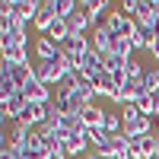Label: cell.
I'll return each mask as SVG.
<instances>
[{
    "label": "cell",
    "mask_w": 159,
    "mask_h": 159,
    "mask_svg": "<svg viewBox=\"0 0 159 159\" xmlns=\"http://www.w3.org/2000/svg\"><path fill=\"white\" fill-rule=\"evenodd\" d=\"M105 25L111 29L115 38H134V32H137V22L130 16H124V13H118V10H111V16L105 19Z\"/></svg>",
    "instance_id": "1"
},
{
    "label": "cell",
    "mask_w": 159,
    "mask_h": 159,
    "mask_svg": "<svg viewBox=\"0 0 159 159\" xmlns=\"http://www.w3.org/2000/svg\"><path fill=\"white\" fill-rule=\"evenodd\" d=\"M86 147H89V127L86 130H73V134H67L64 130V153L67 156H86Z\"/></svg>",
    "instance_id": "2"
},
{
    "label": "cell",
    "mask_w": 159,
    "mask_h": 159,
    "mask_svg": "<svg viewBox=\"0 0 159 159\" xmlns=\"http://www.w3.org/2000/svg\"><path fill=\"white\" fill-rule=\"evenodd\" d=\"M25 99L22 96V89L19 92H13V96H7V99H0V118H3V124H7V118H13V121H19V115H22V108H25Z\"/></svg>",
    "instance_id": "3"
},
{
    "label": "cell",
    "mask_w": 159,
    "mask_h": 159,
    "mask_svg": "<svg viewBox=\"0 0 159 159\" xmlns=\"http://www.w3.org/2000/svg\"><path fill=\"white\" fill-rule=\"evenodd\" d=\"M89 45H92V51H99V54H111V45H115V35H111V29L108 25H96L92 29V35H89Z\"/></svg>",
    "instance_id": "4"
},
{
    "label": "cell",
    "mask_w": 159,
    "mask_h": 159,
    "mask_svg": "<svg viewBox=\"0 0 159 159\" xmlns=\"http://www.w3.org/2000/svg\"><path fill=\"white\" fill-rule=\"evenodd\" d=\"M3 134H7V140H10V147L25 150V147H29V140H32V134H35V127L22 124V121H13V127H10V130H3Z\"/></svg>",
    "instance_id": "5"
},
{
    "label": "cell",
    "mask_w": 159,
    "mask_h": 159,
    "mask_svg": "<svg viewBox=\"0 0 159 159\" xmlns=\"http://www.w3.org/2000/svg\"><path fill=\"white\" fill-rule=\"evenodd\" d=\"M45 118H48V102H25V108L19 115V121L22 124H29V127H42L45 124Z\"/></svg>",
    "instance_id": "6"
},
{
    "label": "cell",
    "mask_w": 159,
    "mask_h": 159,
    "mask_svg": "<svg viewBox=\"0 0 159 159\" xmlns=\"http://www.w3.org/2000/svg\"><path fill=\"white\" fill-rule=\"evenodd\" d=\"M22 96L29 99V102H42V105H45V102H51V89H48L38 76H32L29 83L22 86Z\"/></svg>",
    "instance_id": "7"
},
{
    "label": "cell",
    "mask_w": 159,
    "mask_h": 159,
    "mask_svg": "<svg viewBox=\"0 0 159 159\" xmlns=\"http://www.w3.org/2000/svg\"><path fill=\"white\" fill-rule=\"evenodd\" d=\"M35 57L38 61H57L61 57V45L54 42V38H48V35L35 38Z\"/></svg>",
    "instance_id": "8"
},
{
    "label": "cell",
    "mask_w": 159,
    "mask_h": 159,
    "mask_svg": "<svg viewBox=\"0 0 159 159\" xmlns=\"http://www.w3.org/2000/svg\"><path fill=\"white\" fill-rule=\"evenodd\" d=\"M156 38H159V35H156L153 25H140V22H137V32H134V38H130V45H134V51H140V48L150 51V48L156 45Z\"/></svg>",
    "instance_id": "9"
},
{
    "label": "cell",
    "mask_w": 159,
    "mask_h": 159,
    "mask_svg": "<svg viewBox=\"0 0 159 159\" xmlns=\"http://www.w3.org/2000/svg\"><path fill=\"white\" fill-rule=\"evenodd\" d=\"M38 7H42V0H13V13H16L22 22H35Z\"/></svg>",
    "instance_id": "10"
},
{
    "label": "cell",
    "mask_w": 159,
    "mask_h": 159,
    "mask_svg": "<svg viewBox=\"0 0 159 159\" xmlns=\"http://www.w3.org/2000/svg\"><path fill=\"white\" fill-rule=\"evenodd\" d=\"M80 7L86 10V16H89L92 25H96L99 19H108V16H111V10H108V3H105V0H83Z\"/></svg>",
    "instance_id": "11"
},
{
    "label": "cell",
    "mask_w": 159,
    "mask_h": 159,
    "mask_svg": "<svg viewBox=\"0 0 159 159\" xmlns=\"http://www.w3.org/2000/svg\"><path fill=\"white\" fill-rule=\"evenodd\" d=\"M105 108H99V105H86L83 111H80V118H83V124L89 127V130H96V127H105Z\"/></svg>",
    "instance_id": "12"
},
{
    "label": "cell",
    "mask_w": 159,
    "mask_h": 159,
    "mask_svg": "<svg viewBox=\"0 0 159 159\" xmlns=\"http://www.w3.org/2000/svg\"><path fill=\"white\" fill-rule=\"evenodd\" d=\"M54 19H57V13H54V7H51V0H42L38 16H35V29L38 32H48L51 25H54Z\"/></svg>",
    "instance_id": "13"
},
{
    "label": "cell",
    "mask_w": 159,
    "mask_h": 159,
    "mask_svg": "<svg viewBox=\"0 0 159 159\" xmlns=\"http://www.w3.org/2000/svg\"><path fill=\"white\" fill-rule=\"evenodd\" d=\"M108 156H111V159H130V156H134V150H130V140H127L124 134L111 137V147H108Z\"/></svg>",
    "instance_id": "14"
},
{
    "label": "cell",
    "mask_w": 159,
    "mask_h": 159,
    "mask_svg": "<svg viewBox=\"0 0 159 159\" xmlns=\"http://www.w3.org/2000/svg\"><path fill=\"white\" fill-rule=\"evenodd\" d=\"M0 51H3V57H0V61H10V64H29V48H22V45H0Z\"/></svg>",
    "instance_id": "15"
},
{
    "label": "cell",
    "mask_w": 159,
    "mask_h": 159,
    "mask_svg": "<svg viewBox=\"0 0 159 159\" xmlns=\"http://www.w3.org/2000/svg\"><path fill=\"white\" fill-rule=\"evenodd\" d=\"M45 35H48V38H54L57 45H64V42L70 38V22H67V19H54V25H51Z\"/></svg>",
    "instance_id": "16"
},
{
    "label": "cell",
    "mask_w": 159,
    "mask_h": 159,
    "mask_svg": "<svg viewBox=\"0 0 159 159\" xmlns=\"http://www.w3.org/2000/svg\"><path fill=\"white\" fill-rule=\"evenodd\" d=\"M0 45H22V48H29V35H25V29L0 32Z\"/></svg>",
    "instance_id": "17"
},
{
    "label": "cell",
    "mask_w": 159,
    "mask_h": 159,
    "mask_svg": "<svg viewBox=\"0 0 159 159\" xmlns=\"http://www.w3.org/2000/svg\"><path fill=\"white\" fill-rule=\"evenodd\" d=\"M134 105L140 108L143 118H156V115H159V96H143V99L134 102Z\"/></svg>",
    "instance_id": "18"
},
{
    "label": "cell",
    "mask_w": 159,
    "mask_h": 159,
    "mask_svg": "<svg viewBox=\"0 0 159 159\" xmlns=\"http://www.w3.org/2000/svg\"><path fill=\"white\" fill-rule=\"evenodd\" d=\"M35 76L42 80L45 86H51V83H57V76H54V70H51V61H35Z\"/></svg>",
    "instance_id": "19"
},
{
    "label": "cell",
    "mask_w": 159,
    "mask_h": 159,
    "mask_svg": "<svg viewBox=\"0 0 159 159\" xmlns=\"http://www.w3.org/2000/svg\"><path fill=\"white\" fill-rule=\"evenodd\" d=\"M124 73H127V80H143V73H147V70L140 67L137 57H127V61H124Z\"/></svg>",
    "instance_id": "20"
},
{
    "label": "cell",
    "mask_w": 159,
    "mask_h": 159,
    "mask_svg": "<svg viewBox=\"0 0 159 159\" xmlns=\"http://www.w3.org/2000/svg\"><path fill=\"white\" fill-rule=\"evenodd\" d=\"M143 86H147L150 96H159V70H147L143 73Z\"/></svg>",
    "instance_id": "21"
},
{
    "label": "cell",
    "mask_w": 159,
    "mask_h": 159,
    "mask_svg": "<svg viewBox=\"0 0 159 159\" xmlns=\"http://www.w3.org/2000/svg\"><path fill=\"white\" fill-rule=\"evenodd\" d=\"M137 118H140V108H137L134 102H127L124 108H121V121H124V124H134Z\"/></svg>",
    "instance_id": "22"
},
{
    "label": "cell",
    "mask_w": 159,
    "mask_h": 159,
    "mask_svg": "<svg viewBox=\"0 0 159 159\" xmlns=\"http://www.w3.org/2000/svg\"><path fill=\"white\" fill-rule=\"evenodd\" d=\"M48 159H70V156L64 153V150H51V153H48Z\"/></svg>",
    "instance_id": "23"
},
{
    "label": "cell",
    "mask_w": 159,
    "mask_h": 159,
    "mask_svg": "<svg viewBox=\"0 0 159 159\" xmlns=\"http://www.w3.org/2000/svg\"><path fill=\"white\" fill-rule=\"evenodd\" d=\"M83 159H99V153H86V156H83Z\"/></svg>",
    "instance_id": "24"
}]
</instances>
